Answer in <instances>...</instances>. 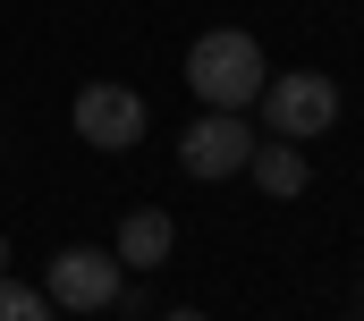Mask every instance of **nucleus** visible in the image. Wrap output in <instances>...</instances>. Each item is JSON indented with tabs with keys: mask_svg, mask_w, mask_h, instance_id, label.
<instances>
[{
	"mask_svg": "<svg viewBox=\"0 0 364 321\" xmlns=\"http://www.w3.org/2000/svg\"><path fill=\"white\" fill-rule=\"evenodd\" d=\"M119 279H127V271H119V254L60 245V254H51V279H43V296H51V305H68V313H102V305H119V296H127Z\"/></svg>",
	"mask_w": 364,
	"mask_h": 321,
	"instance_id": "20e7f679",
	"label": "nucleus"
},
{
	"mask_svg": "<svg viewBox=\"0 0 364 321\" xmlns=\"http://www.w3.org/2000/svg\"><path fill=\"white\" fill-rule=\"evenodd\" d=\"M161 321H203V313H195V305H178V313H161Z\"/></svg>",
	"mask_w": 364,
	"mask_h": 321,
	"instance_id": "1a4fd4ad",
	"label": "nucleus"
},
{
	"mask_svg": "<svg viewBox=\"0 0 364 321\" xmlns=\"http://www.w3.org/2000/svg\"><path fill=\"white\" fill-rule=\"evenodd\" d=\"M246 160H255V127H246L237 110H203V119L178 136V169L195 178V186H212V178H237Z\"/></svg>",
	"mask_w": 364,
	"mask_h": 321,
	"instance_id": "7ed1b4c3",
	"label": "nucleus"
},
{
	"mask_svg": "<svg viewBox=\"0 0 364 321\" xmlns=\"http://www.w3.org/2000/svg\"><path fill=\"white\" fill-rule=\"evenodd\" d=\"M263 43L246 34V26H212L195 51H186V85H195V102L203 110H246L255 93H263Z\"/></svg>",
	"mask_w": 364,
	"mask_h": 321,
	"instance_id": "f257e3e1",
	"label": "nucleus"
},
{
	"mask_svg": "<svg viewBox=\"0 0 364 321\" xmlns=\"http://www.w3.org/2000/svg\"><path fill=\"white\" fill-rule=\"evenodd\" d=\"M255 102L272 110V136H288V144H305V136L339 127V85L322 77V68H288V77H263V93H255Z\"/></svg>",
	"mask_w": 364,
	"mask_h": 321,
	"instance_id": "f03ea898",
	"label": "nucleus"
},
{
	"mask_svg": "<svg viewBox=\"0 0 364 321\" xmlns=\"http://www.w3.org/2000/svg\"><path fill=\"white\" fill-rule=\"evenodd\" d=\"M51 313H60V305H51L43 288H26V279L0 271V321H51Z\"/></svg>",
	"mask_w": 364,
	"mask_h": 321,
	"instance_id": "6e6552de",
	"label": "nucleus"
},
{
	"mask_svg": "<svg viewBox=\"0 0 364 321\" xmlns=\"http://www.w3.org/2000/svg\"><path fill=\"white\" fill-rule=\"evenodd\" d=\"M246 169H255V186H263L272 203H296V195L314 186V160L296 153L288 136H272V144H255V160H246Z\"/></svg>",
	"mask_w": 364,
	"mask_h": 321,
	"instance_id": "0eeeda50",
	"label": "nucleus"
},
{
	"mask_svg": "<svg viewBox=\"0 0 364 321\" xmlns=\"http://www.w3.org/2000/svg\"><path fill=\"white\" fill-rule=\"evenodd\" d=\"M77 136H85L93 153H136L144 144V93L136 85H85L77 93Z\"/></svg>",
	"mask_w": 364,
	"mask_h": 321,
	"instance_id": "39448f33",
	"label": "nucleus"
},
{
	"mask_svg": "<svg viewBox=\"0 0 364 321\" xmlns=\"http://www.w3.org/2000/svg\"><path fill=\"white\" fill-rule=\"evenodd\" d=\"M170 245H178V220L170 212H153V203H136L127 220H119V271H153V262H170Z\"/></svg>",
	"mask_w": 364,
	"mask_h": 321,
	"instance_id": "423d86ee",
	"label": "nucleus"
},
{
	"mask_svg": "<svg viewBox=\"0 0 364 321\" xmlns=\"http://www.w3.org/2000/svg\"><path fill=\"white\" fill-rule=\"evenodd\" d=\"M0 271H9V237H0Z\"/></svg>",
	"mask_w": 364,
	"mask_h": 321,
	"instance_id": "9d476101",
	"label": "nucleus"
}]
</instances>
